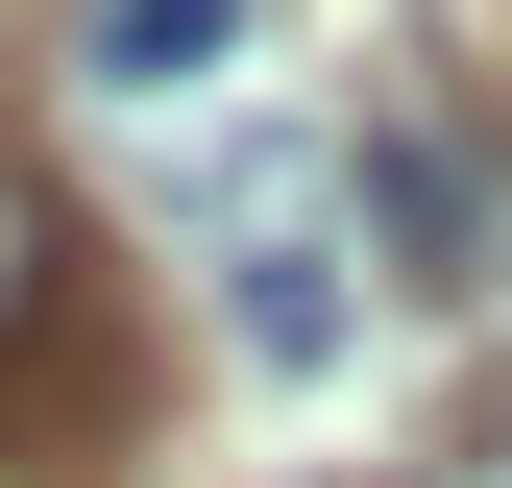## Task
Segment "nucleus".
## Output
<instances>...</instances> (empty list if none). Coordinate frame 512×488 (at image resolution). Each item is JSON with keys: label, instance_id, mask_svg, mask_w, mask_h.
I'll return each instance as SVG.
<instances>
[{"label": "nucleus", "instance_id": "1", "mask_svg": "<svg viewBox=\"0 0 512 488\" xmlns=\"http://www.w3.org/2000/svg\"><path fill=\"white\" fill-rule=\"evenodd\" d=\"M342 244H391L415 293H512V220H488V171L439 147V122H366L342 147Z\"/></svg>", "mask_w": 512, "mask_h": 488}, {"label": "nucleus", "instance_id": "2", "mask_svg": "<svg viewBox=\"0 0 512 488\" xmlns=\"http://www.w3.org/2000/svg\"><path fill=\"white\" fill-rule=\"evenodd\" d=\"M220 342L269 366V391H317V366L366 342V293H342V196H317V220H269V244H220Z\"/></svg>", "mask_w": 512, "mask_h": 488}, {"label": "nucleus", "instance_id": "3", "mask_svg": "<svg viewBox=\"0 0 512 488\" xmlns=\"http://www.w3.org/2000/svg\"><path fill=\"white\" fill-rule=\"evenodd\" d=\"M220 49H244V0H74V74L98 98H196Z\"/></svg>", "mask_w": 512, "mask_h": 488}, {"label": "nucleus", "instance_id": "4", "mask_svg": "<svg viewBox=\"0 0 512 488\" xmlns=\"http://www.w3.org/2000/svg\"><path fill=\"white\" fill-rule=\"evenodd\" d=\"M25 318H49V196L0 171V342H25Z\"/></svg>", "mask_w": 512, "mask_h": 488}]
</instances>
